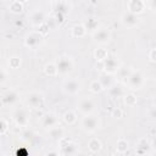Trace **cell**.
Instances as JSON below:
<instances>
[{"label":"cell","mask_w":156,"mask_h":156,"mask_svg":"<svg viewBox=\"0 0 156 156\" xmlns=\"http://www.w3.org/2000/svg\"><path fill=\"white\" fill-rule=\"evenodd\" d=\"M56 71L60 74H67L73 68V62L69 57H60L56 61Z\"/></svg>","instance_id":"1"},{"label":"cell","mask_w":156,"mask_h":156,"mask_svg":"<svg viewBox=\"0 0 156 156\" xmlns=\"http://www.w3.org/2000/svg\"><path fill=\"white\" fill-rule=\"evenodd\" d=\"M82 127L87 132H94L99 128V118L96 116H91L88 113L82 121Z\"/></svg>","instance_id":"2"},{"label":"cell","mask_w":156,"mask_h":156,"mask_svg":"<svg viewBox=\"0 0 156 156\" xmlns=\"http://www.w3.org/2000/svg\"><path fill=\"white\" fill-rule=\"evenodd\" d=\"M144 83V77L140 72H133L128 76V84L132 89H139Z\"/></svg>","instance_id":"3"},{"label":"cell","mask_w":156,"mask_h":156,"mask_svg":"<svg viewBox=\"0 0 156 156\" xmlns=\"http://www.w3.org/2000/svg\"><path fill=\"white\" fill-rule=\"evenodd\" d=\"M43 101H44V98H43V95L40 93H35L34 91V93L28 94V96H27V105L30 106V107H34V108L41 106Z\"/></svg>","instance_id":"4"},{"label":"cell","mask_w":156,"mask_h":156,"mask_svg":"<svg viewBox=\"0 0 156 156\" xmlns=\"http://www.w3.org/2000/svg\"><path fill=\"white\" fill-rule=\"evenodd\" d=\"M93 38H94V40H95L96 43L105 44V43H107V41L110 40L111 34H110L108 29H106V28H101V29H98V30L94 32Z\"/></svg>","instance_id":"5"},{"label":"cell","mask_w":156,"mask_h":156,"mask_svg":"<svg viewBox=\"0 0 156 156\" xmlns=\"http://www.w3.org/2000/svg\"><path fill=\"white\" fill-rule=\"evenodd\" d=\"M93 108H94V102H93L90 99L83 98V99L79 100V102H78V110H79L82 113L88 115V113H90V112L93 111Z\"/></svg>","instance_id":"6"},{"label":"cell","mask_w":156,"mask_h":156,"mask_svg":"<svg viewBox=\"0 0 156 156\" xmlns=\"http://www.w3.org/2000/svg\"><path fill=\"white\" fill-rule=\"evenodd\" d=\"M139 22V18L135 13H132V12H126L123 16H122V23L127 27H134L136 26Z\"/></svg>","instance_id":"7"},{"label":"cell","mask_w":156,"mask_h":156,"mask_svg":"<svg viewBox=\"0 0 156 156\" xmlns=\"http://www.w3.org/2000/svg\"><path fill=\"white\" fill-rule=\"evenodd\" d=\"M63 90L68 94H76L79 90V82L76 79H68L63 83Z\"/></svg>","instance_id":"8"},{"label":"cell","mask_w":156,"mask_h":156,"mask_svg":"<svg viewBox=\"0 0 156 156\" xmlns=\"http://www.w3.org/2000/svg\"><path fill=\"white\" fill-rule=\"evenodd\" d=\"M13 117H15L16 123L20 124V126H24V124H27V122H28V113H27V111L23 110V108L17 110V111L15 112V116H13Z\"/></svg>","instance_id":"9"},{"label":"cell","mask_w":156,"mask_h":156,"mask_svg":"<svg viewBox=\"0 0 156 156\" xmlns=\"http://www.w3.org/2000/svg\"><path fill=\"white\" fill-rule=\"evenodd\" d=\"M17 100H18V94H17L16 91H13V90L6 93V94L4 95V98H2V102H4L5 105H10V106L13 105V104H16Z\"/></svg>","instance_id":"10"},{"label":"cell","mask_w":156,"mask_h":156,"mask_svg":"<svg viewBox=\"0 0 156 156\" xmlns=\"http://www.w3.org/2000/svg\"><path fill=\"white\" fill-rule=\"evenodd\" d=\"M105 68L108 73L116 72L118 69V62L113 57H106L105 58Z\"/></svg>","instance_id":"11"},{"label":"cell","mask_w":156,"mask_h":156,"mask_svg":"<svg viewBox=\"0 0 156 156\" xmlns=\"http://www.w3.org/2000/svg\"><path fill=\"white\" fill-rule=\"evenodd\" d=\"M56 123H57V118H56V116L52 115V113H48V115H45V116L43 117V126H44V127L51 128V127L56 126Z\"/></svg>","instance_id":"12"},{"label":"cell","mask_w":156,"mask_h":156,"mask_svg":"<svg viewBox=\"0 0 156 156\" xmlns=\"http://www.w3.org/2000/svg\"><path fill=\"white\" fill-rule=\"evenodd\" d=\"M144 9V2L141 0H130L129 2V12L135 13V12H141Z\"/></svg>","instance_id":"13"},{"label":"cell","mask_w":156,"mask_h":156,"mask_svg":"<svg viewBox=\"0 0 156 156\" xmlns=\"http://www.w3.org/2000/svg\"><path fill=\"white\" fill-rule=\"evenodd\" d=\"M40 41V35L35 34V33H32L27 37V40H26V44L28 46H35Z\"/></svg>","instance_id":"14"},{"label":"cell","mask_w":156,"mask_h":156,"mask_svg":"<svg viewBox=\"0 0 156 156\" xmlns=\"http://www.w3.org/2000/svg\"><path fill=\"white\" fill-rule=\"evenodd\" d=\"M62 134H63V129H62L61 127H58V126L51 127V129H50V135H51V138L57 139V138H61Z\"/></svg>","instance_id":"15"},{"label":"cell","mask_w":156,"mask_h":156,"mask_svg":"<svg viewBox=\"0 0 156 156\" xmlns=\"http://www.w3.org/2000/svg\"><path fill=\"white\" fill-rule=\"evenodd\" d=\"M43 20H44V13L41 11H37L32 15V23L35 24V26L40 24L43 22Z\"/></svg>","instance_id":"16"},{"label":"cell","mask_w":156,"mask_h":156,"mask_svg":"<svg viewBox=\"0 0 156 156\" xmlns=\"http://www.w3.org/2000/svg\"><path fill=\"white\" fill-rule=\"evenodd\" d=\"M99 83L101 84V88H110V87H111V79H110V77L106 76V74H104V76L100 77Z\"/></svg>","instance_id":"17"},{"label":"cell","mask_w":156,"mask_h":156,"mask_svg":"<svg viewBox=\"0 0 156 156\" xmlns=\"http://www.w3.org/2000/svg\"><path fill=\"white\" fill-rule=\"evenodd\" d=\"M63 118H65V121H66L67 123H73V122L76 121V115H74L72 111H68V112L65 113Z\"/></svg>","instance_id":"18"},{"label":"cell","mask_w":156,"mask_h":156,"mask_svg":"<svg viewBox=\"0 0 156 156\" xmlns=\"http://www.w3.org/2000/svg\"><path fill=\"white\" fill-rule=\"evenodd\" d=\"M84 32H85V28L83 26H76L74 29H73V33H74L76 37H83Z\"/></svg>","instance_id":"19"},{"label":"cell","mask_w":156,"mask_h":156,"mask_svg":"<svg viewBox=\"0 0 156 156\" xmlns=\"http://www.w3.org/2000/svg\"><path fill=\"white\" fill-rule=\"evenodd\" d=\"M102 88H101V84L98 82V80H95V82H93L91 84H90V90L91 91H94V93H98V91H100Z\"/></svg>","instance_id":"20"},{"label":"cell","mask_w":156,"mask_h":156,"mask_svg":"<svg viewBox=\"0 0 156 156\" xmlns=\"http://www.w3.org/2000/svg\"><path fill=\"white\" fill-rule=\"evenodd\" d=\"M95 56L99 58V60H105L107 56H106V51L105 50H101V49H98V51L95 52Z\"/></svg>","instance_id":"21"},{"label":"cell","mask_w":156,"mask_h":156,"mask_svg":"<svg viewBox=\"0 0 156 156\" xmlns=\"http://www.w3.org/2000/svg\"><path fill=\"white\" fill-rule=\"evenodd\" d=\"M45 71H46V73L49 74V76H52V73H51V71H54V72H56L57 73V71H56V66L55 65H46V67H45Z\"/></svg>","instance_id":"22"},{"label":"cell","mask_w":156,"mask_h":156,"mask_svg":"<svg viewBox=\"0 0 156 156\" xmlns=\"http://www.w3.org/2000/svg\"><path fill=\"white\" fill-rule=\"evenodd\" d=\"M111 95H113V96H119V95H122V89H121L119 87L111 88Z\"/></svg>","instance_id":"23"},{"label":"cell","mask_w":156,"mask_h":156,"mask_svg":"<svg viewBox=\"0 0 156 156\" xmlns=\"http://www.w3.org/2000/svg\"><path fill=\"white\" fill-rule=\"evenodd\" d=\"M96 26H98V22L94 21L93 18H90L89 20V23H87V28H89V29H95Z\"/></svg>","instance_id":"24"},{"label":"cell","mask_w":156,"mask_h":156,"mask_svg":"<svg viewBox=\"0 0 156 156\" xmlns=\"http://www.w3.org/2000/svg\"><path fill=\"white\" fill-rule=\"evenodd\" d=\"M5 82H6V73L2 69H0V84H4Z\"/></svg>","instance_id":"25"},{"label":"cell","mask_w":156,"mask_h":156,"mask_svg":"<svg viewBox=\"0 0 156 156\" xmlns=\"http://www.w3.org/2000/svg\"><path fill=\"white\" fill-rule=\"evenodd\" d=\"M150 2H151V10H154V9H155V5H154V0H151Z\"/></svg>","instance_id":"26"},{"label":"cell","mask_w":156,"mask_h":156,"mask_svg":"<svg viewBox=\"0 0 156 156\" xmlns=\"http://www.w3.org/2000/svg\"><path fill=\"white\" fill-rule=\"evenodd\" d=\"M16 1H24V0H16Z\"/></svg>","instance_id":"27"}]
</instances>
